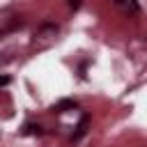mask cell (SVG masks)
<instances>
[{
	"label": "cell",
	"instance_id": "cell-1",
	"mask_svg": "<svg viewBox=\"0 0 147 147\" xmlns=\"http://www.w3.org/2000/svg\"><path fill=\"white\" fill-rule=\"evenodd\" d=\"M55 37H57V28H55L53 23H44V25L34 32V44H37V46H48V44L55 41Z\"/></svg>",
	"mask_w": 147,
	"mask_h": 147
},
{
	"label": "cell",
	"instance_id": "cell-2",
	"mask_svg": "<svg viewBox=\"0 0 147 147\" xmlns=\"http://www.w3.org/2000/svg\"><path fill=\"white\" fill-rule=\"evenodd\" d=\"M119 7H124L126 11H138V2L136 0H115Z\"/></svg>",
	"mask_w": 147,
	"mask_h": 147
},
{
	"label": "cell",
	"instance_id": "cell-3",
	"mask_svg": "<svg viewBox=\"0 0 147 147\" xmlns=\"http://www.w3.org/2000/svg\"><path fill=\"white\" fill-rule=\"evenodd\" d=\"M64 108H76V103L74 101H62V103L55 106V113H64Z\"/></svg>",
	"mask_w": 147,
	"mask_h": 147
},
{
	"label": "cell",
	"instance_id": "cell-4",
	"mask_svg": "<svg viewBox=\"0 0 147 147\" xmlns=\"http://www.w3.org/2000/svg\"><path fill=\"white\" fill-rule=\"evenodd\" d=\"M25 133H41V129H39V126H32V124H30V126H25Z\"/></svg>",
	"mask_w": 147,
	"mask_h": 147
},
{
	"label": "cell",
	"instance_id": "cell-5",
	"mask_svg": "<svg viewBox=\"0 0 147 147\" xmlns=\"http://www.w3.org/2000/svg\"><path fill=\"white\" fill-rule=\"evenodd\" d=\"M69 7H71V9H78V7H80V0H69Z\"/></svg>",
	"mask_w": 147,
	"mask_h": 147
},
{
	"label": "cell",
	"instance_id": "cell-6",
	"mask_svg": "<svg viewBox=\"0 0 147 147\" xmlns=\"http://www.w3.org/2000/svg\"><path fill=\"white\" fill-rule=\"evenodd\" d=\"M7 83H9V78H7V76H2V78H0V85H7Z\"/></svg>",
	"mask_w": 147,
	"mask_h": 147
}]
</instances>
